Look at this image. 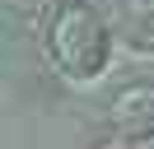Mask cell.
<instances>
[{
	"instance_id": "6da1fadb",
	"label": "cell",
	"mask_w": 154,
	"mask_h": 149,
	"mask_svg": "<svg viewBox=\"0 0 154 149\" xmlns=\"http://www.w3.org/2000/svg\"><path fill=\"white\" fill-rule=\"evenodd\" d=\"M107 37H112V28L98 14V5H89V0H66V5L51 9L47 56L70 79H94L107 65Z\"/></svg>"
},
{
	"instance_id": "7a4b0ae2",
	"label": "cell",
	"mask_w": 154,
	"mask_h": 149,
	"mask_svg": "<svg viewBox=\"0 0 154 149\" xmlns=\"http://www.w3.org/2000/svg\"><path fill=\"white\" fill-rule=\"evenodd\" d=\"M107 126L117 140H154V79H131L107 98Z\"/></svg>"
},
{
	"instance_id": "3957f363",
	"label": "cell",
	"mask_w": 154,
	"mask_h": 149,
	"mask_svg": "<svg viewBox=\"0 0 154 149\" xmlns=\"http://www.w3.org/2000/svg\"><path fill=\"white\" fill-rule=\"evenodd\" d=\"M98 14L126 47L154 51V0H98Z\"/></svg>"
},
{
	"instance_id": "277c9868",
	"label": "cell",
	"mask_w": 154,
	"mask_h": 149,
	"mask_svg": "<svg viewBox=\"0 0 154 149\" xmlns=\"http://www.w3.org/2000/svg\"><path fill=\"white\" fill-rule=\"evenodd\" d=\"M94 149H135V144H131V140H117V135H112V140H103V144H94Z\"/></svg>"
}]
</instances>
